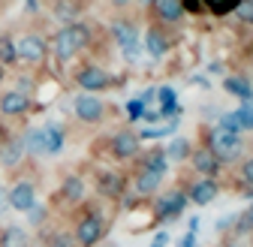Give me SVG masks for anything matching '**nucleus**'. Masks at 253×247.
<instances>
[{"instance_id":"obj_30","label":"nucleus","mask_w":253,"mask_h":247,"mask_svg":"<svg viewBox=\"0 0 253 247\" xmlns=\"http://www.w3.org/2000/svg\"><path fill=\"white\" fill-rule=\"evenodd\" d=\"M220 130H226V133H241V127H238V118H235V112H229V115H223L220 118Z\"/></svg>"},{"instance_id":"obj_10","label":"nucleus","mask_w":253,"mask_h":247,"mask_svg":"<svg viewBox=\"0 0 253 247\" xmlns=\"http://www.w3.org/2000/svg\"><path fill=\"white\" fill-rule=\"evenodd\" d=\"M184 205H187L184 193H169L166 199L157 202V220H175V217H181Z\"/></svg>"},{"instance_id":"obj_2","label":"nucleus","mask_w":253,"mask_h":247,"mask_svg":"<svg viewBox=\"0 0 253 247\" xmlns=\"http://www.w3.org/2000/svg\"><path fill=\"white\" fill-rule=\"evenodd\" d=\"M208 151L214 154V157L220 160V163H229V160H235L238 154H241V139L235 136V133H226V130H214L211 133V139H208Z\"/></svg>"},{"instance_id":"obj_40","label":"nucleus","mask_w":253,"mask_h":247,"mask_svg":"<svg viewBox=\"0 0 253 247\" xmlns=\"http://www.w3.org/2000/svg\"><path fill=\"white\" fill-rule=\"evenodd\" d=\"M244 223H247V226H253V208L247 211V220H244Z\"/></svg>"},{"instance_id":"obj_16","label":"nucleus","mask_w":253,"mask_h":247,"mask_svg":"<svg viewBox=\"0 0 253 247\" xmlns=\"http://www.w3.org/2000/svg\"><path fill=\"white\" fill-rule=\"evenodd\" d=\"M223 87L229 90V94H235L238 100H244V103L253 100V87H250V82H244L241 76H229V79L223 82Z\"/></svg>"},{"instance_id":"obj_33","label":"nucleus","mask_w":253,"mask_h":247,"mask_svg":"<svg viewBox=\"0 0 253 247\" xmlns=\"http://www.w3.org/2000/svg\"><path fill=\"white\" fill-rule=\"evenodd\" d=\"M175 130V124H169V127H154V130H145L139 139H157V136H166V133H172Z\"/></svg>"},{"instance_id":"obj_7","label":"nucleus","mask_w":253,"mask_h":247,"mask_svg":"<svg viewBox=\"0 0 253 247\" xmlns=\"http://www.w3.org/2000/svg\"><path fill=\"white\" fill-rule=\"evenodd\" d=\"M217 184H214V178H199L196 184H190V190H187V199L190 202H196V205H211L214 199H217Z\"/></svg>"},{"instance_id":"obj_20","label":"nucleus","mask_w":253,"mask_h":247,"mask_svg":"<svg viewBox=\"0 0 253 247\" xmlns=\"http://www.w3.org/2000/svg\"><path fill=\"white\" fill-rule=\"evenodd\" d=\"M21 154H24V142H21V139H12V142L3 148V154H0V163H3V166H15V163L21 160Z\"/></svg>"},{"instance_id":"obj_27","label":"nucleus","mask_w":253,"mask_h":247,"mask_svg":"<svg viewBox=\"0 0 253 247\" xmlns=\"http://www.w3.org/2000/svg\"><path fill=\"white\" fill-rule=\"evenodd\" d=\"M145 169L166 175V154H163V151H154V154H148V160H145Z\"/></svg>"},{"instance_id":"obj_6","label":"nucleus","mask_w":253,"mask_h":247,"mask_svg":"<svg viewBox=\"0 0 253 247\" xmlns=\"http://www.w3.org/2000/svg\"><path fill=\"white\" fill-rule=\"evenodd\" d=\"M34 205H37V187L30 181H21V184H15V187L9 190V208L30 211Z\"/></svg>"},{"instance_id":"obj_25","label":"nucleus","mask_w":253,"mask_h":247,"mask_svg":"<svg viewBox=\"0 0 253 247\" xmlns=\"http://www.w3.org/2000/svg\"><path fill=\"white\" fill-rule=\"evenodd\" d=\"M24 148H27L30 154H45V130H30Z\"/></svg>"},{"instance_id":"obj_11","label":"nucleus","mask_w":253,"mask_h":247,"mask_svg":"<svg viewBox=\"0 0 253 247\" xmlns=\"http://www.w3.org/2000/svg\"><path fill=\"white\" fill-rule=\"evenodd\" d=\"M136 151H139V136L130 133V130H124V133H118L112 139V154H115L118 160H130Z\"/></svg>"},{"instance_id":"obj_17","label":"nucleus","mask_w":253,"mask_h":247,"mask_svg":"<svg viewBox=\"0 0 253 247\" xmlns=\"http://www.w3.org/2000/svg\"><path fill=\"white\" fill-rule=\"evenodd\" d=\"M166 48H169V42H166V37L160 34V30H148V37H145V51H148L151 57H163Z\"/></svg>"},{"instance_id":"obj_5","label":"nucleus","mask_w":253,"mask_h":247,"mask_svg":"<svg viewBox=\"0 0 253 247\" xmlns=\"http://www.w3.org/2000/svg\"><path fill=\"white\" fill-rule=\"evenodd\" d=\"M15 54L21 60H27V64H40L42 54H45V40L37 34H27L21 42H15Z\"/></svg>"},{"instance_id":"obj_38","label":"nucleus","mask_w":253,"mask_h":247,"mask_svg":"<svg viewBox=\"0 0 253 247\" xmlns=\"http://www.w3.org/2000/svg\"><path fill=\"white\" fill-rule=\"evenodd\" d=\"M169 241H172V238H169V232H157V235H154V241H151V247H166Z\"/></svg>"},{"instance_id":"obj_9","label":"nucleus","mask_w":253,"mask_h":247,"mask_svg":"<svg viewBox=\"0 0 253 247\" xmlns=\"http://www.w3.org/2000/svg\"><path fill=\"white\" fill-rule=\"evenodd\" d=\"M190 160H193V169L202 175V178H214L220 172V160L208 148H199V151H190Z\"/></svg>"},{"instance_id":"obj_22","label":"nucleus","mask_w":253,"mask_h":247,"mask_svg":"<svg viewBox=\"0 0 253 247\" xmlns=\"http://www.w3.org/2000/svg\"><path fill=\"white\" fill-rule=\"evenodd\" d=\"M45 130V154H60L63 151V130L60 127H42Z\"/></svg>"},{"instance_id":"obj_23","label":"nucleus","mask_w":253,"mask_h":247,"mask_svg":"<svg viewBox=\"0 0 253 247\" xmlns=\"http://www.w3.org/2000/svg\"><path fill=\"white\" fill-rule=\"evenodd\" d=\"M163 154H166V160H187L190 157V142L187 139H172Z\"/></svg>"},{"instance_id":"obj_18","label":"nucleus","mask_w":253,"mask_h":247,"mask_svg":"<svg viewBox=\"0 0 253 247\" xmlns=\"http://www.w3.org/2000/svg\"><path fill=\"white\" fill-rule=\"evenodd\" d=\"M60 196L67 199V202H82V196H84V181L76 178V175H70L67 181H63V187H60Z\"/></svg>"},{"instance_id":"obj_34","label":"nucleus","mask_w":253,"mask_h":247,"mask_svg":"<svg viewBox=\"0 0 253 247\" xmlns=\"http://www.w3.org/2000/svg\"><path fill=\"white\" fill-rule=\"evenodd\" d=\"M27 214H30V217H27V220H30V223H34V226H40V223L45 220V208H42V205H34V208H30Z\"/></svg>"},{"instance_id":"obj_21","label":"nucleus","mask_w":253,"mask_h":247,"mask_svg":"<svg viewBox=\"0 0 253 247\" xmlns=\"http://www.w3.org/2000/svg\"><path fill=\"white\" fill-rule=\"evenodd\" d=\"M121 187H124L121 175H115V172L100 175V193H103V196H118V193H121Z\"/></svg>"},{"instance_id":"obj_44","label":"nucleus","mask_w":253,"mask_h":247,"mask_svg":"<svg viewBox=\"0 0 253 247\" xmlns=\"http://www.w3.org/2000/svg\"><path fill=\"white\" fill-rule=\"evenodd\" d=\"M226 247H235V244H226Z\"/></svg>"},{"instance_id":"obj_4","label":"nucleus","mask_w":253,"mask_h":247,"mask_svg":"<svg viewBox=\"0 0 253 247\" xmlns=\"http://www.w3.org/2000/svg\"><path fill=\"white\" fill-rule=\"evenodd\" d=\"M76 115H79L84 124H97V121H103L106 106H103V100H97V97L82 94V97H76Z\"/></svg>"},{"instance_id":"obj_12","label":"nucleus","mask_w":253,"mask_h":247,"mask_svg":"<svg viewBox=\"0 0 253 247\" xmlns=\"http://www.w3.org/2000/svg\"><path fill=\"white\" fill-rule=\"evenodd\" d=\"M115 37H118V42H121V48H124V54L126 57H136V27L130 24V21H118L115 24Z\"/></svg>"},{"instance_id":"obj_41","label":"nucleus","mask_w":253,"mask_h":247,"mask_svg":"<svg viewBox=\"0 0 253 247\" xmlns=\"http://www.w3.org/2000/svg\"><path fill=\"white\" fill-rule=\"evenodd\" d=\"M112 3H115V6H126V3H130V0H112Z\"/></svg>"},{"instance_id":"obj_1","label":"nucleus","mask_w":253,"mask_h":247,"mask_svg":"<svg viewBox=\"0 0 253 247\" xmlns=\"http://www.w3.org/2000/svg\"><path fill=\"white\" fill-rule=\"evenodd\" d=\"M87 40H90V34H87L84 24H67L63 30H57V37H54V54L60 60H70L73 54H79L87 45Z\"/></svg>"},{"instance_id":"obj_39","label":"nucleus","mask_w":253,"mask_h":247,"mask_svg":"<svg viewBox=\"0 0 253 247\" xmlns=\"http://www.w3.org/2000/svg\"><path fill=\"white\" fill-rule=\"evenodd\" d=\"M178 247H196V235H193V232H187L184 238H178Z\"/></svg>"},{"instance_id":"obj_29","label":"nucleus","mask_w":253,"mask_h":247,"mask_svg":"<svg viewBox=\"0 0 253 247\" xmlns=\"http://www.w3.org/2000/svg\"><path fill=\"white\" fill-rule=\"evenodd\" d=\"M235 118H238V127H241V130H253V106H250V103H244V106L235 112Z\"/></svg>"},{"instance_id":"obj_32","label":"nucleus","mask_w":253,"mask_h":247,"mask_svg":"<svg viewBox=\"0 0 253 247\" xmlns=\"http://www.w3.org/2000/svg\"><path fill=\"white\" fill-rule=\"evenodd\" d=\"M126 115H130V118H145V100L126 103Z\"/></svg>"},{"instance_id":"obj_14","label":"nucleus","mask_w":253,"mask_h":247,"mask_svg":"<svg viewBox=\"0 0 253 247\" xmlns=\"http://www.w3.org/2000/svg\"><path fill=\"white\" fill-rule=\"evenodd\" d=\"M160 181H163V175H160V172L142 169V172H139V178H136V193H139V196H154V193H157V187H160Z\"/></svg>"},{"instance_id":"obj_3","label":"nucleus","mask_w":253,"mask_h":247,"mask_svg":"<svg viewBox=\"0 0 253 247\" xmlns=\"http://www.w3.org/2000/svg\"><path fill=\"white\" fill-rule=\"evenodd\" d=\"M103 220L97 217V214H87V217H82L79 220V226H76V244H82V247H93L100 238H103Z\"/></svg>"},{"instance_id":"obj_26","label":"nucleus","mask_w":253,"mask_h":247,"mask_svg":"<svg viewBox=\"0 0 253 247\" xmlns=\"http://www.w3.org/2000/svg\"><path fill=\"white\" fill-rule=\"evenodd\" d=\"M241 0H202V6H208L214 15H226V12H235V6Z\"/></svg>"},{"instance_id":"obj_24","label":"nucleus","mask_w":253,"mask_h":247,"mask_svg":"<svg viewBox=\"0 0 253 247\" xmlns=\"http://www.w3.org/2000/svg\"><path fill=\"white\" fill-rule=\"evenodd\" d=\"M157 94H160V103H163V112L160 115H181V106L175 103V90L172 87H160Z\"/></svg>"},{"instance_id":"obj_19","label":"nucleus","mask_w":253,"mask_h":247,"mask_svg":"<svg viewBox=\"0 0 253 247\" xmlns=\"http://www.w3.org/2000/svg\"><path fill=\"white\" fill-rule=\"evenodd\" d=\"M157 12H160V18H166V21H178L184 15L181 0H157Z\"/></svg>"},{"instance_id":"obj_43","label":"nucleus","mask_w":253,"mask_h":247,"mask_svg":"<svg viewBox=\"0 0 253 247\" xmlns=\"http://www.w3.org/2000/svg\"><path fill=\"white\" fill-rule=\"evenodd\" d=\"M0 82H3V67H0Z\"/></svg>"},{"instance_id":"obj_37","label":"nucleus","mask_w":253,"mask_h":247,"mask_svg":"<svg viewBox=\"0 0 253 247\" xmlns=\"http://www.w3.org/2000/svg\"><path fill=\"white\" fill-rule=\"evenodd\" d=\"M184 12H202V0H181Z\"/></svg>"},{"instance_id":"obj_13","label":"nucleus","mask_w":253,"mask_h":247,"mask_svg":"<svg viewBox=\"0 0 253 247\" xmlns=\"http://www.w3.org/2000/svg\"><path fill=\"white\" fill-rule=\"evenodd\" d=\"M30 109V100L24 94H18V90H9V94L0 97V112L3 115H24Z\"/></svg>"},{"instance_id":"obj_42","label":"nucleus","mask_w":253,"mask_h":247,"mask_svg":"<svg viewBox=\"0 0 253 247\" xmlns=\"http://www.w3.org/2000/svg\"><path fill=\"white\" fill-rule=\"evenodd\" d=\"M142 3H157V0H142Z\"/></svg>"},{"instance_id":"obj_35","label":"nucleus","mask_w":253,"mask_h":247,"mask_svg":"<svg viewBox=\"0 0 253 247\" xmlns=\"http://www.w3.org/2000/svg\"><path fill=\"white\" fill-rule=\"evenodd\" d=\"M76 241H73V235H67V232H57L54 238H51V247H73Z\"/></svg>"},{"instance_id":"obj_31","label":"nucleus","mask_w":253,"mask_h":247,"mask_svg":"<svg viewBox=\"0 0 253 247\" xmlns=\"http://www.w3.org/2000/svg\"><path fill=\"white\" fill-rule=\"evenodd\" d=\"M235 12H238L241 21H253V0H241V3L235 6Z\"/></svg>"},{"instance_id":"obj_28","label":"nucleus","mask_w":253,"mask_h":247,"mask_svg":"<svg viewBox=\"0 0 253 247\" xmlns=\"http://www.w3.org/2000/svg\"><path fill=\"white\" fill-rule=\"evenodd\" d=\"M15 57H18V54H15V42H12L9 37H3V40H0V67H3V64H12Z\"/></svg>"},{"instance_id":"obj_36","label":"nucleus","mask_w":253,"mask_h":247,"mask_svg":"<svg viewBox=\"0 0 253 247\" xmlns=\"http://www.w3.org/2000/svg\"><path fill=\"white\" fill-rule=\"evenodd\" d=\"M241 178H244V184H250V187H253V157L241 166Z\"/></svg>"},{"instance_id":"obj_8","label":"nucleus","mask_w":253,"mask_h":247,"mask_svg":"<svg viewBox=\"0 0 253 247\" xmlns=\"http://www.w3.org/2000/svg\"><path fill=\"white\" fill-rule=\"evenodd\" d=\"M76 79H79L82 90H103V87H109V82H112L103 67H82Z\"/></svg>"},{"instance_id":"obj_15","label":"nucleus","mask_w":253,"mask_h":247,"mask_svg":"<svg viewBox=\"0 0 253 247\" xmlns=\"http://www.w3.org/2000/svg\"><path fill=\"white\" fill-rule=\"evenodd\" d=\"M0 247H30V235L21 226H9L0 232Z\"/></svg>"}]
</instances>
